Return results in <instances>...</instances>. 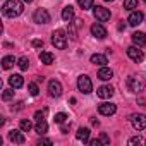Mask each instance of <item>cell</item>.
Segmentation results:
<instances>
[{
    "label": "cell",
    "mask_w": 146,
    "mask_h": 146,
    "mask_svg": "<svg viewBox=\"0 0 146 146\" xmlns=\"http://www.w3.org/2000/svg\"><path fill=\"white\" fill-rule=\"evenodd\" d=\"M132 43L136 45V46H146V35L144 33H141V31H136V33H132Z\"/></svg>",
    "instance_id": "5bb4252c"
},
{
    "label": "cell",
    "mask_w": 146,
    "mask_h": 146,
    "mask_svg": "<svg viewBox=\"0 0 146 146\" xmlns=\"http://www.w3.org/2000/svg\"><path fill=\"white\" fill-rule=\"evenodd\" d=\"M69 129H70V124H69V125H67V124H65V125H62V132H64V134H67V132H69Z\"/></svg>",
    "instance_id": "74e56055"
},
{
    "label": "cell",
    "mask_w": 146,
    "mask_h": 146,
    "mask_svg": "<svg viewBox=\"0 0 146 146\" xmlns=\"http://www.w3.org/2000/svg\"><path fill=\"white\" fill-rule=\"evenodd\" d=\"M96 95H98L100 98H103V100L112 98V95H113V88H112V86H100V88L96 90Z\"/></svg>",
    "instance_id": "2e32d148"
},
{
    "label": "cell",
    "mask_w": 146,
    "mask_h": 146,
    "mask_svg": "<svg viewBox=\"0 0 146 146\" xmlns=\"http://www.w3.org/2000/svg\"><path fill=\"white\" fill-rule=\"evenodd\" d=\"M98 78L102 79V81H110L112 78H113V72H112V69H108V67H102L100 70H98Z\"/></svg>",
    "instance_id": "ac0fdd59"
},
{
    "label": "cell",
    "mask_w": 146,
    "mask_h": 146,
    "mask_svg": "<svg viewBox=\"0 0 146 146\" xmlns=\"http://www.w3.org/2000/svg\"><path fill=\"white\" fill-rule=\"evenodd\" d=\"M40 60H41V64L50 65V64H53L55 57H53V53H50V52H41V53H40Z\"/></svg>",
    "instance_id": "7402d4cb"
},
{
    "label": "cell",
    "mask_w": 146,
    "mask_h": 146,
    "mask_svg": "<svg viewBox=\"0 0 146 146\" xmlns=\"http://www.w3.org/2000/svg\"><path fill=\"white\" fill-rule=\"evenodd\" d=\"M78 4L83 11H88V9H93V0H78Z\"/></svg>",
    "instance_id": "cb8c5ba5"
},
{
    "label": "cell",
    "mask_w": 146,
    "mask_h": 146,
    "mask_svg": "<svg viewBox=\"0 0 146 146\" xmlns=\"http://www.w3.org/2000/svg\"><path fill=\"white\" fill-rule=\"evenodd\" d=\"M35 119H36V120L45 119V110H43V112H36V113H35Z\"/></svg>",
    "instance_id": "e575fe53"
},
{
    "label": "cell",
    "mask_w": 146,
    "mask_h": 146,
    "mask_svg": "<svg viewBox=\"0 0 146 146\" xmlns=\"http://www.w3.org/2000/svg\"><path fill=\"white\" fill-rule=\"evenodd\" d=\"M93 14H95V17H96L100 23H107V21L110 19V11L105 9V7H102V5L93 7Z\"/></svg>",
    "instance_id": "52a82bcc"
},
{
    "label": "cell",
    "mask_w": 146,
    "mask_h": 146,
    "mask_svg": "<svg viewBox=\"0 0 146 146\" xmlns=\"http://www.w3.org/2000/svg\"><path fill=\"white\" fill-rule=\"evenodd\" d=\"M52 43H53L55 48L64 50V48L67 46V36H65V31H64V29H57V31H53V35H52Z\"/></svg>",
    "instance_id": "7a4b0ae2"
},
{
    "label": "cell",
    "mask_w": 146,
    "mask_h": 146,
    "mask_svg": "<svg viewBox=\"0 0 146 146\" xmlns=\"http://www.w3.org/2000/svg\"><path fill=\"white\" fill-rule=\"evenodd\" d=\"M53 120H55L57 124H64V122L67 120V115H65V113H62V112H60V113H55Z\"/></svg>",
    "instance_id": "1f68e13d"
},
{
    "label": "cell",
    "mask_w": 146,
    "mask_h": 146,
    "mask_svg": "<svg viewBox=\"0 0 146 146\" xmlns=\"http://www.w3.org/2000/svg\"><path fill=\"white\" fill-rule=\"evenodd\" d=\"M124 9H127V11L137 9V0H124Z\"/></svg>",
    "instance_id": "d4e9b609"
},
{
    "label": "cell",
    "mask_w": 146,
    "mask_h": 146,
    "mask_svg": "<svg viewBox=\"0 0 146 146\" xmlns=\"http://www.w3.org/2000/svg\"><path fill=\"white\" fill-rule=\"evenodd\" d=\"M35 131L38 132V134H46V131H48V124H46V120L45 119H41V120H36V125H35Z\"/></svg>",
    "instance_id": "ffe728a7"
},
{
    "label": "cell",
    "mask_w": 146,
    "mask_h": 146,
    "mask_svg": "<svg viewBox=\"0 0 146 146\" xmlns=\"http://www.w3.org/2000/svg\"><path fill=\"white\" fill-rule=\"evenodd\" d=\"M12 98H14V91H12V90H4L2 100H4V102H9V100H12Z\"/></svg>",
    "instance_id": "4dcf8cb0"
},
{
    "label": "cell",
    "mask_w": 146,
    "mask_h": 146,
    "mask_svg": "<svg viewBox=\"0 0 146 146\" xmlns=\"http://www.w3.org/2000/svg\"><path fill=\"white\" fill-rule=\"evenodd\" d=\"M69 36L72 40H78V26L72 24V23H69Z\"/></svg>",
    "instance_id": "4316f807"
},
{
    "label": "cell",
    "mask_w": 146,
    "mask_h": 146,
    "mask_svg": "<svg viewBox=\"0 0 146 146\" xmlns=\"http://www.w3.org/2000/svg\"><path fill=\"white\" fill-rule=\"evenodd\" d=\"M33 21L38 24H48L50 23V14L46 9H36L33 14Z\"/></svg>",
    "instance_id": "5b68a950"
},
{
    "label": "cell",
    "mask_w": 146,
    "mask_h": 146,
    "mask_svg": "<svg viewBox=\"0 0 146 146\" xmlns=\"http://www.w3.org/2000/svg\"><path fill=\"white\" fill-rule=\"evenodd\" d=\"M105 2H113V0H105Z\"/></svg>",
    "instance_id": "b9f144b4"
},
{
    "label": "cell",
    "mask_w": 146,
    "mask_h": 146,
    "mask_svg": "<svg viewBox=\"0 0 146 146\" xmlns=\"http://www.w3.org/2000/svg\"><path fill=\"white\" fill-rule=\"evenodd\" d=\"M98 112L102 113V115H113L115 112H117V107L113 105V103H100L98 105Z\"/></svg>",
    "instance_id": "7c38bea8"
},
{
    "label": "cell",
    "mask_w": 146,
    "mask_h": 146,
    "mask_svg": "<svg viewBox=\"0 0 146 146\" xmlns=\"http://www.w3.org/2000/svg\"><path fill=\"white\" fill-rule=\"evenodd\" d=\"M127 88H129V91H132V93H141V91L144 90V83H143L139 78H136V76H129V78H127Z\"/></svg>",
    "instance_id": "3957f363"
},
{
    "label": "cell",
    "mask_w": 146,
    "mask_h": 146,
    "mask_svg": "<svg viewBox=\"0 0 146 146\" xmlns=\"http://www.w3.org/2000/svg\"><path fill=\"white\" fill-rule=\"evenodd\" d=\"M143 19H144V14H143L141 11H132L131 16H129V19H127V23H129L131 26H139V24L143 23Z\"/></svg>",
    "instance_id": "30bf717a"
},
{
    "label": "cell",
    "mask_w": 146,
    "mask_h": 146,
    "mask_svg": "<svg viewBox=\"0 0 146 146\" xmlns=\"http://www.w3.org/2000/svg\"><path fill=\"white\" fill-rule=\"evenodd\" d=\"M129 144H131V146H134V144H146V139L141 137V136H134V137L129 139Z\"/></svg>",
    "instance_id": "f1b7e54d"
},
{
    "label": "cell",
    "mask_w": 146,
    "mask_h": 146,
    "mask_svg": "<svg viewBox=\"0 0 146 146\" xmlns=\"http://www.w3.org/2000/svg\"><path fill=\"white\" fill-rule=\"evenodd\" d=\"M28 90H29V95H33V96H36V95L40 93V88H38L36 83H29V84H28Z\"/></svg>",
    "instance_id": "f546056e"
},
{
    "label": "cell",
    "mask_w": 146,
    "mask_h": 146,
    "mask_svg": "<svg viewBox=\"0 0 146 146\" xmlns=\"http://www.w3.org/2000/svg\"><path fill=\"white\" fill-rule=\"evenodd\" d=\"M91 64H96V65H105V64H108V60H107V55H102V53H95V55H91Z\"/></svg>",
    "instance_id": "d6986e66"
},
{
    "label": "cell",
    "mask_w": 146,
    "mask_h": 146,
    "mask_svg": "<svg viewBox=\"0 0 146 146\" xmlns=\"http://www.w3.org/2000/svg\"><path fill=\"white\" fill-rule=\"evenodd\" d=\"M100 139H102V143H103V144H110V137H108L105 132L102 134V137H100Z\"/></svg>",
    "instance_id": "836d02e7"
},
{
    "label": "cell",
    "mask_w": 146,
    "mask_h": 146,
    "mask_svg": "<svg viewBox=\"0 0 146 146\" xmlns=\"http://www.w3.org/2000/svg\"><path fill=\"white\" fill-rule=\"evenodd\" d=\"M143 2H144V4H146V0H143Z\"/></svg>",
    "instance_id": "7bdbcfd3"
},
{
    "label": "cell",
    "mask_w": 146,
    "mask_h": 146,
    "mask_svg": "<svg viewBox=\"0 0 146 146\" xmlns=\"http://www.w3.org/2000/svg\"><path fill=\"white\" fill-rule=\"evenodd\" d=\"M131 122H132V127L136 131H143L146 129V115L144 113H134L131 117Z\"/></svg>",
    "instance_id": "8992f818"
},
{
    "label": "cell",
    "mask_w": 146,
    "mask_h": 146,
    "mask_svg": "<svg viewBox=\"0 0 146 146\" xmlns=\"http://www.w3.org/2000/svg\"><path fill=\"white\" fill-rule=\"evenodd\" d=\"M23 132H24L23 129H21V131H16V129H14V131L9 132V139H11L12 143H16V144H23V143L26 141V137H24Z\"/></svg>",
    "instance_id": "4fadbf2b"
},
{
    "label": "cell",
    "mask_w": 146,
    "mask_h": 146,
    "mask_svg": "<svg viewBox=\"0 0 146 146\" xmlns=\"http://www.w3.org/2000/svg\"><path fill=\"white\" fill-rule=\"evenodd\" d=\"M78 88H79V91H81V93H84V95L91 93V91H93L91 79H90L88 76H79V78H78Z\"/></svg>",
    "instance_id": "277c9868"
},
{
    "label": "cell",
    "mask_w": 146,
    "mask_h": 146,
    "mask_svg": "<svg viewBox=\"0 0 146 146\" xmlns=\"http://www.w3.org/2000/svg\"><path fill=\"white\" fill-rule=\"evenodd\" d=\"M16 62H17V60H16L12 55H5V57L2 58V67H4V69H11Z\"/></svg>",
    "instance_id": "603a6c76"
},
{
    "label": "cell",
    "mask_w": 146,
    "mask_h": 146,
    "mask_svg": "<svg viewBox=\"0 0 146 146\" xmlns=\"http://www.w3.org/2000/svg\"><path fill=\"white\" fill-rule=\"evenodd\" d=\"M122 29H125V24H122V23H120V24H119V31H122Z\"/></svg>",
    "instance_id": "f35d334b"
},
{
    "label": "cell",
    "mask_w": 146,
    "mask_h": 146,
    "mask_svg": "<svg viewBox=\"0 0 146 146\" xmlns=\"http://www.w3.org/2000/svg\"><path fill=\"white\" fill-rule=\"evenodd\" d=\"M90 144H91V146H100V144H102V139H91Z\"/></svg>",
    "instance_id": "d590c367"
},
{
    "label": "cell",
    "mask_w": 146,
    "mask_h": 146,
    "mask_svg": "<svg viewBox=\"0 0 146 146\" xmlns=\"http://www.w3.org/2000/svg\"><path fill=\"white\" fill-rule=\"evenodd\" d=\"M17 65H19L21 70H28V67H29V60H28V57H21V58L17 60Z\"/></svg>",
    "instance_id": "484cf974"
},
{
    "label": "cell",
    "mask_w": 146,
    "mask_h": 146,
    "mask_svg": "<svg viewBox=\"0 0 146 146\" xmlns=\"http://www.w3.org/2000/svg\"><path fill=\"white\" fill-rule=\"evenodd\" d=\"M91 35H93L95 38H98V40H103V38H107V29H105L100 23H95V24L91 26Z\"/></svg>",
    "instance_id": "8fae6325"
},
{
    "label": "cell",
    "mask_w": 146,
    "mask_h": 146,
    "mask_svg": "<svg viewBox=\"0 0 146 146\" xmlns=\"http://www.w3.org/2000/svg\"><path fill=\"white\" fill-rule=\"evenodd\" d=\"M127 57L131 58V60H134L136 64H139V62H143V58H144V53H143V50H139V46H129L127 48Z\"/></svg>",
    "instance_id": "ba28073f"
},
{
    "label": "cell",
    "mask_w": 146,
    "mask_h": 146,
    "mask_svg": "<svg viewBox=\"0 0 146 146\" xmlns=\"http://www.w3.org/2000/svg\"><path fill=\"white\" fill-rule=\"evenodd\" d=\"M76 137H78L79 141H83V143H90V129H88V127H81V129L78 131Z\"/></svg>",
    "instance_id": "44dd1931"
},
{
    "label": "cell",
    "mask_w": 146,
    "mask_h": 146,
    "mask_svg": "<svg viewBox=\"0 0 146 146\" xmlns=\"http://www.w3.org/2000/svg\"><path fill=\"white\" fill-rule=\"evenodd\" d=\"M62 19L65 23H70L72 19H74V7H72V5H65L62 9Z\"/></svg>",
    "instance_id": "e0dca14e"
},
{
    "label": "cell",
    "mask_w": 146,
    "mask_h": 146,
    "mask_svg": "<svg viewBox=\"0 0 146 146\" xmlns=\"http://www.w3.org/2000/svg\"><path fill=\"white\" fill-rule=\"evenodd\" d=\"M33 46L35 48H41L43 46V40H33Z\"/></svg>",
    "instance_id": "d6a6232c"
},
{
    "label": "cell",
    "mask_w": 146,
    "mask_h": 146,
    "mask_svg": "<svg viewBox=\"0 0 146 146\" xmlns=\"http://www.w3.org/2000/svg\"><path fill=\"white\" fill-rule=\"evenodd\" d=\"M23 2H26V4H31V2H33V0H23Z\"/></svg>",
    "instance_id": "60d3db41"
},
{
    "label": "cell",
    "mask_w": 146,
    "mask_h": 146,
    "mask_svg": "<svg viewBox=\"0 0 146 146\" xmlns=\"http://www.w3.org/2000/svg\"><path fill=\"white\" fill-rule=\"evenodd\" d=\"M38 144H40V146H41V144H52V141H50V139H40Z\"/></svg>",
    "instance_id": "8d00e7d4"
},
{
    "label": "cell",
    "mask_w": 146,
    "mask_h": 146,
    "mask_svg": "<svg viewBox=\"0 0 146 146\" xmlns=\"http://www.w3.org/2000/svg\"><path fill=\"white\" fill-rule=\"evenodd\" d=\"M19 125H21V129H23L24 132H29V131L33 129V124H31V120H26V119H23Z\"/></svg>",
    "instance_id": "83f0119b"
},
{
    "label": "cell",
    "mask_w": 146,
    "mask_h": 146,
    "mask_svg": "<svg viewBox=\"0 0 146 146\" xmlns=\"http://www.w3.org/2000/svg\"><path fill=\"white\" fill-rule=\"evenodd\" d=\"M23 11H24L23 0H7V2L2 5V12L7 17H17V16L23 14Z\"/></svg>",
    "instance_id": "6da1fadb"
},
{
    "label": "cell",
    "mask_w": 146,
    "mask_h": 146,
    "mask_svg": "<svg viewBox=\"0 0 146 146\" xmlns=\"http://www.w3.org/2000/svg\"><path fill=\"white\" fill-rule=\"evenodd\" d=\"M91 124H93V125H100V122H98L96 119H93V120H91Z\"/></svg>",
    "instance_id": "ab89813d"
},
{
    "label": "cell",
    "mask_w": 146,
    "mask_h": 146,
    "mask_svg": "<svg viewBox=\"0 0 146 146\" xmlns=\"http://www.w3.org/2000/svg\"><path fill=\"white\" fill-rule=\"evenodd\" d=\"M9 84H11L14 90H19V88H23L24 79H23V76H21V74H12V76L9 78Z\"/></svg>",
    "instance_id": "9a60e30c"
},
{
    "label": "cell",
    "mask_w": 146,
    "mask_h": 146,
    "mask_svg": "<svg viewBox=\"0 0 146 146\" xmlns=\"http://www.w3.org/2000/svg\"><path fill=\"white\" fill-rule=\"evenodd\" d=\"M48 91H50V96L58 98V96L62 95V84H60L57 79H52V81L48 83Z\"/></svg>",
    "instance_id": "9c48e42d"
}]
</instances>
